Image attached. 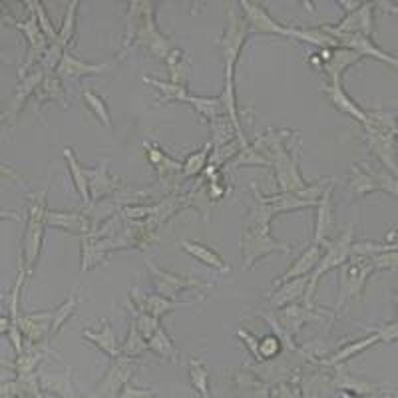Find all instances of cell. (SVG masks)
<instances>
[{
  "mask_svg": "<svg viewBox=\"0 0 398 398\" xmlns=\"http://www.w3.org/2000/svg\"><path fill=\"white\" fill-rule=\"evenodd\" d=\"M261 205H257L253 209V213L249 217L245 231H243V253H245V269L251 267L259 257L267 255L271 251H289L285 245L277 243L269 233V221L273 213H275V207L271 204H267L265 199H261V195L257 194Z\"/></svg>",
  "mask_w": 398,
  "mask_h": 398,
  "instance_id": "1",
  "label": "cell"
},
{
  "mask_svg": "<svg viewBox=\"0 0 398 398\" xmlns=\"http://www.w3.org/2000/svg\"><path fill=\"white\" fill-rule=\"evenodd\" d=\"M129 6L131 8H129L128 16L129 24L128 36H126V48L136 38V42L146 44L153 54H158L160 58L168 56V38L158 33V28L153 26L150 2H131Z\"/></svg>",
  "mask_w": 398,
  "mask_h": 398,
  "instance_id": "2",
  "label": "cell"
},
{
  "mask_svg": "<svg viewBox=\"0 0 398 398\" xmlns=\"http://www.w3.org/2000/svg\"><path fill=\"white\" fill-rule=\"evenodd\" d=\"M30 204H28V227H26V235H24V251H26V265L28 271L33 269L36 263V257L40 253V245H42V229L46 226V189L42 194L30 195Z\"/></svg>",
  "mask_w": 398,
  "mask_h": 398,
  "instance_id": "3",
  "label": "cell"
},
{
  "mask_svg": "<svg viewBox=\"0 0 398 398\" xmlns=\"http://www.w3.org/2000/svg\"><path fill=\"white\" fill-rule=\"evenodd\" d=\"M377 269L373 259L368 261H358V263H346L341 275V299H339V307L341 309L344 303L355 301L361 297L363 287H365L366 277Z\"/></svg>",
  "mask_w": 398,
  "mask_h": 398,
  "instance_id": "4",
  "label": "cell"
},
{
  "mask_svg": "<svg viewBox=\"0 0 398 398\" xmlns=\"http://www.w3.org/2000/svg\"><path fill=\"white\" fill-rule=\"evenodd\" d=\"M351 239H353V227H349V231H344L343 237H339L336 241H329L327 245H329V253H327V257L324 259H319V265H317V269L315 273L311 275V283H309V287H307V305H311V297L312 293H315V287H317V281L319 277L327 273V271H331L333 267L336 265H341L343 261H346L349 257V253H351Z\"/></svg>",
  "mask_w": 398,
  "mask_h": 398,
  "instance_id": "5",
  "label": "cell"
},
{
  "mask_svg": "<svg viewBox=\"0 0 398 398\" xmlns=\"http://www.w3.org/2000/svg\"><path fill=\"white\" fill-rule=\"evenodd\" d=\"M245 36H247V21H243L241 16H237L235 11H231L229 12V28L221 40L223 56L227 60V80H233V64L241 52V46L245 42Z\"/></svg>",
  "mask_w": 398,
  "mask_h": 398,
  "instance_id": "6",
  "label": "cell"
},
{
  "mask_svg": "<svg viewBox=\"0 0 398 398\" xmlns=\"http://www.w3.org/2000/svg\"><path fill=\"white\" fill-rule=\"evenodd\" d=\"M351 189L356 197L370 194L375 189H390L392 194H397V185L394 180H390L387 175H375L366 165H353V180H351Z\"/></svg>",
  "mask_w": 398,
  "mask_h": 398,
  "instance_id": "7",
  "label": "cell"
},
{
  "mask_svg": "<svg viewBox=\"0 0 398 398\" xmlns=\"http://www.w3.org/2000/svg\"><path fill=\"white\" fill-rule=\"evenodd\" d=\"M148 269L153 273V283H156V289L160 295L168 297V299H175L177 293L183 289H189V287H197L201 283H197L194 279H185V277H177L172 273H165V271L158 269L151 261H148Z\"/></svg>",
  "mask_w": 398,
  "mask_h": 398,
  "instance_id": "8",
  "label": "cell"
},
{
  "mask_svg": "<svg viewBox=\"0 0 398 398\" xmlns=\"http://www.w3.org/2000/svg\"><path fill=\"white\" fill-rule=\"evenodd\" d=\"M241 6L245 8L247 21L251 24L253 30L257 33H267V34H281V36H291V28H283L279 26V22H275L269 16V12L265 11L257 2H241Z\"/></svg>",
  "mask_w": 398,
  "mask_h": 398,
  "instance_id": "9",
  "label": "cell"
},
{
  "mask_svg": "<svg viewBox=\"0 0 398 398\" xmlns=\"http://www.w3.org/2000/svg\"><path fill=\"white\" fill-rule=\"evenodd\" d=\"M56 311L50 312H42V315H26V317H21L16 323L21 327L22 334L30 341V343H40L46 334H50V327L54 321Z\"/></svg>",
  "mask_w": 398,
  "mask_h": 398,
  "instance_id": "10",
  "label": "cell"
},
{
  "mask_svg": "<svg viewBox=\"0 0 398 398\" xmlns=\"http://www.w3.org/2000/svg\"><path fill=\"white\" fill-rule=\"evenodd\" d=\"M373 4H365L363 8H356L351 12L339 28H333L334 33L341 34H363L366 38H370L373 34Z\"/></svg>",
  "mask_w": 398,
  "mask_h": 398,
  "instance_id": "11",
  "label": "cell"
},
{
  "mask_svg": "<svg viewBox=\"0 0 398 398\" xmlns=\"http://www.w3.org/2000/svg\"><path fill=\"white\" fill-rule=\"evenodd\" d=\"M131 299L136 303L138 311L148 312L151 317L160 319L163 312L173 311L175 307H180L182 303H172L163 295H140L136 289H131Z\"/></svg>",
  "mask_w": 398,
  "mask_h": 398,
  "instance_id": "12",
  "label": "cell"
},
{
  "mask_svg": "<svg viewBox=\"0 0 398 398\" xmlns=\"http://www.w3.org/2000/svg\"><path fill=\"white\" fill-rule=\"evenodd\" d=\"M131 368H134V365L129 363L128 358H119L118 363L114 365V368L110 370L106 382L100 385V388H98L100 392H98V394H110V397L119 394L118 390H122L124 385L128 382L129 375H131Z\"/></svg>",
  "mask_w": 398,
  "mask_h": 398,
  "instance_id": "13",
  "label": "cell"
},
{
  "mask_svg": "<svg viewBox=\"0 0 398 398\" xmlns=\"http://www.w3.org/2000/svg\"><path fill=\"white\" fill-rule=\"evenodd\" d=\"M106 68H108V64H84V62L76 60L74 56L64 54L62 56V60H60V66H58V76H60V78H68V80H78V78H82V76L100 74V72H104Z\"/></svg>",
  "mask_w": 398,
  "mask_h": 398,
  "instance_id": "14",
  "label": "cell"
},
{
  "mask_svg": "<svg viewBox=\"0 0 398 398\" xmlns=\"http://www.w3.org/2000/svg\"><path fill=\"white\" fill-rule=\"evenodd\" d=\"M331 192H333V185H329L327 194L323 195V201H321V209H319V219H317V233H315V241H317V243H329V241H331V239H329V235L333 233V229H334Z\"/></svg>",
  "mask_w": 398,
  "mask_h": 398,
  "instance_id": "15",
  "label": "cell"
},
{
  "mask_svg": "<svg viewBox=\"0 0 398 398\" xmlns=\"http://www.w3.org/2000/svg\"><path fill=\"white\" fill-rule=\"evenodd\" d=\"M319 259H321V245L315 243L311 249H307L301 257L297 259V263H295L281 279H277V285H279V283H285V281H291L293 277H295V279H297V277H303L305 273H309V271L319 263Z\"/></svg>",
  "mask_w": 398,
  "mask_h": 398,
  "instance_id": "16",
  "label": "cell"
},
{
  "mask_svg": "<svg viewBox=\"0 0 398 398\" xmlns=\"http://www.w3.org/2000/svg\"><path fill=\"white\" fill-rule=\"evenodd\" d=\"M44 80V70H34L30 76H24V84L16 88V92H14V96H12V102H11V110H8V118H14L16 114H18V110L22 108V104H24V100L33 94V90L40 82Z\"/></svg>",
  "mask_w": 398,
  "mask_h": 398,
  "instance_id": "17",
  "label": "cell"
},
{
  "mask_svg": "<svg viewBox=\"0 0 398 398\" xmlns=\"http://www.w3.org/2000/svg\"><path fill=\"white\" fill-rule=\"evenodd\" d=\"M106 165H108V162L104 163V165H100V170H96V172H86V175L90 177V187H92V197L94 199L102 197V195L112 194L114 189L119 187L118 180H114V177L108 175Z\"/></svg>",
  "mask_w": 398,
  "mask_h": 398,
  "instance_id": "18",
  "label": "cell"
},
{
  "mask_svg": "<svg viewBox=\"0 0 398 398\" xmlns=\"http://www.w3.org/2000/svg\"><path fill=\"white\" fill-rule=\"evenodd\" d=\"M46 226L60 227V229H68V231H90L88 219L80 213H52V211H48Z\"/></svg>",
  "mask_w": 398,
  "mask_h": 398,
  "instance_id": "19",
  "label": "cell"
},
{
  "mask_svg": "<svg viewBox=\"0 0 398 398\" xmlns=\"http://www.w3.org/2000/svg\"><path fill=\"white\" fill-rule=\"evenodd\" d=\"M182 247L187 251V253H192L195 259H199L201 263L205 265H209V267H216L219 271H226V263H223V259L217 255L216 251H211L209 247H205L201 243H195V241H182Z\"/></svg>",
  "mask_w": 398,
  "mask_h": 398,
  "instance_id": "20",
  "label": "cell"
},
{
  "mask_svg": "<svg viewBox=\"0 0 398 398\" xmlns=\"http://www.w3.org/2000/svg\"><path fill=\"white\" fill-rule=\"evenodd\" d=\"M361 58V54H356L355 50H334L331 54V60L327 62V72L333 78V84L341 82V72H343L346 66H351L353 62H356Z\"/></svg>",
  "mask_w": 398,
  "mask_h": 398,
  "instance_id": "21",
  "label": "cell"
},
{
  "mask_svg": "<svg viewBox=\"0 0 398 398\" xmlns=\"http://www.w3.org/2000/svg\"><path fill=\"white\" fill-rule=\"evenodd\" d=\"M86 339L90 341H94V343L106 353L108 356H118L119 351L118 346H116V336H114V331H112V327H110L108 321H104L102 323V331L100 333H92V331H86L84 333Z\"/></svg>",
  "mask_w": 398,
  "mask_h": 398,
  "instance_id": "22",
  "label": "cell"
},
{
  "mask_svg": "<svg viewBox=\"0 0 398 398\" xmlns=\"http://www.w3.org/2000/svg\"><path fill=\"white\" fill-rule=\"evenodd\" d=\"M327 94L331 96V100H333V104H336V108L344 110V112H349V114H353L355 118H358L363 124H365L366 119V114L363 112V110L358 108V106H355L349 98H346V94L343 92V88H341V82H336V84H333L331 88H327Z\"/></svg>",
  "mask_w": 398,
  "mask_h": 398,
  "instance_id": "23",
  "label": "cell"
},
{
  "mask_svg": "<svg viewBox=\"0 0 398 398\" xmlns=\"http://www.w3.org/2000/svg\"><path fill=\"white\" fill-rule=\"evenodd\" d=\"M64 158L68 165H70V172H72V177H74L76 182V187H78V192L82 195V199H84V204H90V192H88V175L86 172L80 168V163L76 160V156L72 153L70 148H66L64 150Z\"/></svg>",
  "mask_w": 398,
  "mask_h": 398,
  "instance_id": "24",
  "label": "cell"
},
{
  "mask_svg": "<svg viewBox=\"0 0 398 398\" xmlns=\"http://www.w3.org/2000/svg\"><path fill=\"white\" fill-rule=\"evenodd\" d=\"M309 319H312V312L299 309V307H289V309H285V311L281 312L279 317L281 324H283V329L287 331V334L297 333L299 327H301L305 321H309Z\"/></svg>",
  "mask_w": 398,
  "mask_h": 398,
  "instance_id": "25",
  "label": "cell"
},
{
  "mask_svg": "<svg viewBox=\"0 0 398 398\" xmlns=\"http://www.w3.org/2000/svg\"><path fill=\"white\" fill-rule=\"evenodd\" d=\"M287 285L279 289L275 295H273V307H279V305H285V303H291L293 299H297L299 295H303V289L307 287V279L305 277H297L295 281H285Z\"/></svg>",
  "mask_w": 398,
  "mask_h": 398,
  "instance_id": "26",
  "label": "cell"
},
{
  "mask_svg": "<svg viewBox=\"0 0 398 398\" xmlns=\"http://www.w3.org/2000/svg\"><path fill=\"white\" fill-rule=\"evenodd\" d=\"M291 36H297V38H301V40H307V42L311 44H317V46H321V48H334V46H339L336 42V38L331 36V34H327L323 28H312V30H291Z\"/></svg>",
  "mask_w": 398,
  "mask_h": 398,
  "instance_id": "27",
  "label": "cell"
},
{
  "mask_svg": "<svg viewBox=\"0 0 398 398\" xmlns=\"http://www.w3.org/2000/svg\"><path fill=\"white\" fill-rule=\"evenodd\" d=\"M150 349L156 355L162 356V358H172V361L177 358V351L173 349L170 336L163 333L162 329H158V331L150 336Z\"/></svg>",
  "mask_w": 398,
  "mask_h": 398,
  "instance_id": "28",
  "label": "cell"
},
{
  "mask_svg": "<svg viewBox=\"0 0 398 398\" xmlns=\"http://www.w3.org/2000/svg\"><path fill=\"white\" fill-rule=\"evenodd\" d=\"M213 124V134H216V146H223L226 141H229L233 138V131H235V126L233 122L226 116H217V118L211 119Z\"/></svg>",
  "mask_w": 398,
  "mask_h": 398,
  "instance_id": "29",
  "label": "cell"
},
{
  "mask_svg": "<svg viewBox=\"0 0 398 398\" xmlns=\"http://www.w3.org/2000/svg\"><path fill=\"white\" fill-rule=\"evenodd\" d=\"M84 98H86L88 106L94 110V114L98 116V119H100V122H102L108 129L112 128V119H110V112L108 108H106V102L98 96V94H94L92 90H86V92H84Z\"/></svg>",
  "mask_w": 398,
  "mask_h": 398,
  "instance_id": "30",
  "label": "cell"
},
{
  "mask_svg": "<svg viewBox=\"0 0 398 398\" xmlns=\"http://www.w3.org/2000/svg\"><path fill=\"white\" fill-rule=\"evenodd\" d=\"M209 148H211V144H205V148L201 151H195L192 153L189 158H187V162H185V177H192V175H197L199 172H204L205 168V160H207V156H209Z\"/></svg>",
  "mask_w": 398,
  "mask_h": 398,
  "instance_id": "31",
  "label": "cell"
},
{
  "mask_svg": "<svg viewBox=\"0 0 398 398\" xmlns=\"http://www.w3.org/2000/svg\"><path fill=\"white\" fill-rule=\"evenodd\" d=\"M54 100H62V84L58 78L50 76L44 80L42 88L38 92V102L42 104V102H54Z\"/></svg>",
  "mask_w": 398,
  "mask_h": 398,
  "instance_id": "32",
  "label": "cell"
},
{
  "mask_svg": "<svg viewBox=\"0 0 398 398\" xmlns=\"http://www.w3.org/2000/svg\"><path fill=\"white\" fill-rule=\"evenodd\" d=\"M189 377L194 380V387L197 388V392H201V397H209V392H207V370H205L204 361H197V358L192 361Z\"/></svg>",
  "mask_w": 398,
  "mask_h": 398,
  "instance_id": "33",
  "label": "cell"
},
{
  "mask_svg": "<svg viewBox=\"0 0 398 398\" xmlns=\"http://www.w3.org/2000/svg\"><path fill=\"white\" fill-rule=\"evenodd\" d=\"M76 8H78V2H72L70 6H68V12H66V18H64V24H62V30L58 33V44L66 48L68 42L72 40V34H74V21H76Z\"/></svg>",
  "mask_w": 398,
  "mask_h": 398,
  "instance_id": "34",
  "label": "cell"
},
{
  "mask_svg": "<svg viewBox=\"0 0 398 398\" xmlns=\"http://www.w3.org/2000/svg\"><path fill=\"white\" fill-rule=\"evenodd\" d=\"M146 341V336L138 331V327L134 324L131 327V331H129V336H128V343L124 344V349H122V353L128 356H136L144 353L146 349H148V344L144 343Z\"/></svg>",
  "mask_w": 398,
  "mask_h": 398,
  "instance_id": "35",
  "label": "cell"
},
{
  "mask_svg": "<svg viewBox=\"0 0 398 398\" xmlns=\"http://www.w3.org/2000/svg\"><path fill=\"white\" fill-rule=\"evenodd\" d=\"M30 6H34L36 8V16H38V24H40V28H42L44 36L50 40L52 44L58 42V34H56V30L52 28V24H50V18L46 16V11H44V4L42 2H28Z\"/></svg>",
  "mask_w": 398,
  "mask_h": 398,
  "instance_id": "36",
  "label": "cell"
},
{
  "mask_svg": "<svg viewBox=\"0 0 398 398\" xmlns=\"http://www.w3.org/2000/svg\"><path fill=\"white\" fill-rule=\"evenodd\" d=\"M134 315H136V321H134V324H136V327H138V331H140V333L144 334L148 341H150L151 334L160 329V327H158V321H160V319H156V317H151V315H148V312H141V311L134 312Z\"/></svg>",
  "mask_w": 398,
  "mask_h": 398,
  "instance_id": "37",
  "label": "cell"
},
{
  "mask_svg": "<svg viewBox=\"0 0 398 398\" xmlns=\"http://www.w3.org/2000/svg\"><path fill=\"white\" fill-rule=\"evenodd\" d=\"M76 303H78V301H76V297H70V299H68V301H66L64 305H62V307H60V309L56 311L54 321H52V327H50V334H48L50 339H52V336H54L58 331H60L62 323H64L66 319H68V317H70V315L74 312Z\"/></svg>",
  "mask_w": 398,
  "mask_h": 398,
  "instance_id": "38",
  "label": "cell"
},
{
  "mask_svg": "<svg viewBox=\"0 0 398 398\" xmlns=\"http://www.w3.org/2000/svg\"><path fill=\"white\" fill-rule=\"evenodd\" d=\"M146 82L151 84V86H158V90H162L168 100H185L187 102V94H185V88L177 86V84H165V82H160V80H151V78H146Z\"/></svg>",
  "mask_w": 398,
  "mask_h": 398,
  "instance_id": "39",
  "label": "cell"
},
{
  "mask_svg": "<svg viewBox=\"0 0 398 398\" xmlns=\"http://www.w3.org/2000/svg\"><path fill=\"white\" fill-rule=\"evenodd\" d=\"M281 351V341L277 339V336H273V334H269V336H265V339H261L259 341V356L257 361H265V358H273V356L277 355Z\"/></svg>",
  "mask_w": 398,
  "mask_h": 398,
  "instance_id": "40",
  "label": "cell"
}]
</instances>
